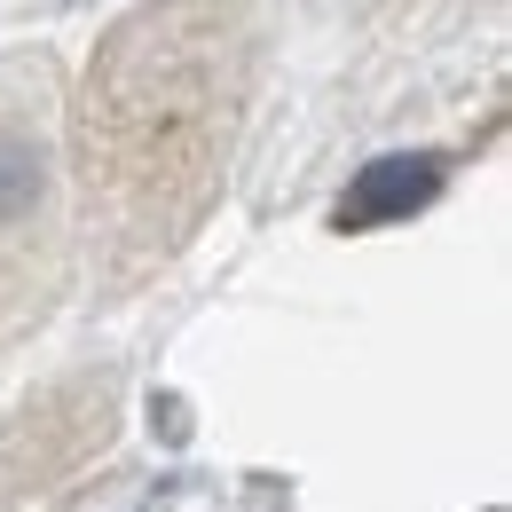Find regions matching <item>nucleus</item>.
<instances>
[{
  "instance_id": "obj_2",
  "label": "nucleus",
  "mask_w": 512,
  "mask_h": 512,
  "mask_svg": "<svg viewBox=\"0 0 512 512\" xmlns=\"http://www.w3.org/2000/svg\"><path fill=\"white\" fill-rule=\"evenodd\" d=\"M64 268V87L48 56H0V339L56 308Z\"/></svg>"
},
{
  "instance_id": "obj_3",
  "label": "nucleus",
  "mask_w": 512,
  "mask_h": 512,
  "mask_svg": "<svg viewBox=\"0 0 512 512\" xmlns=\"http://www.w3.org/2000/svg\"><path fill=\"white\" fill-rule=\"evenodd\" d=\"M442 197V158H371L355 174V190L339 197V229H386V221H410L418 205Z\"/></svg>"
},
{
  "instance_id": "obj_1",
  "label": "nucleus",
  "mask_w": 512,
  "mask_h": 512,
  "mask_svg": "<svg viewBox=\"0 0 512 512\" xmlns=\"http://www.w3.org/2000/svg\"><path fill=\"white\" fill-rule=\"evenodd\" d=\"M253 95V24L229 0H158L87 64L71 174L103 284H142L221 205Z\"/></svg>"
}]
</instances>
